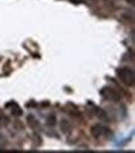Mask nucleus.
Wrapping results in <instances>:
<instances>
[{
    "instance_id": "5",
    "label": "nucleus",
    "mask_w": 135,
    "mask_h": 153,
    "mask_svg": "<svg viewBox=\"0 0 135 153\" xmlns=\"http://www.w3.org/2000/svg\"><path fill=\"white\" fill-rule=\"evenodd\" d=\"M59 126H60L61 132H64V133H69L70 131H72V124H70V123H69V120H68V119H65V118L60 119Z\"/></svg>"
},
{
    "instance_id": "4",
    "label": "nucleus",
    "mask_w": 135,
    "mask_h": 153,
    "mask_svg": "<svg viewBox=\"0 0 135 153\" xmlns=\"http://www.w3.org/2000/svg\"><path fill=\"white\" fill-rule=\"evenodd\" d=\"M27 122H28V126H29L33 131H39V129L41 128V127H40V123H39V120L35 119V117H33V116H28Z\"/></svg>"
},
{
    "instance_id": "9",
    "label": "nucleus",
    "mask_w": 135,
    "mask_h": 153,
    "mask_svg": "<svg viewBox=\"0 0 135 153\" xmlns=\"http://www.w3.org/2000/svg\"><path fill=\"white\" fill-rule=\"evenodd\" d=\"M9 123V119L6 118L5 116H3V114H0V127H4Z\"/></svg>"
},
{
    "instance_id": "7",
    "label": "nucleus",
    "mask_w": 135,
    "mask_h": 153,
    "mask_svg": "<svg viewBox=\"0 0 135 153\" xmlns=\"http://www.w3.org/2000/svg\"><path fill=\"white\" fill-rule=\"evenodd\" d=\"M95 114H96V116H98L99 117V119H103V120H109L108 118V113L104 111V109H101V108H95Z\"/></svg>"
},
{
    "instance_id": "3",
    "label": "nucleus",
    "mask_w": 135,
    "mask_h": 153,
    "mask_svg": "<svg viewBox=\"0 0 135 153\" xmlns=\"http://www.w3.org/2000/svg\"><path fill=\"white\" fill-rule=\"evenodd\" d=\"M90 133H91V136L94 138H101L106 136L109 133V129L106 128V127L101 126V124H95L91 127V129H90Z\"/></svg>"
},
{
    "instance_id": "8",
    "label": "nucleus",
    "mask_w": 135,
    "mask_h": 153,
    "mask_svg": "<svg viewBox=\"0 0 135 153\" xmlns=\"http://www.w3.org/2000/svg\"><path fill=\"white\" fill-rule=\"evenodd\" d=\"M46 122H48V124L51 126V127L55 126V124H56V117H55V114H50V116L48 117Z\"/></svg>"
},
{
    "instance_id": "1",
    "label": "nucleus",
    "mask_w": 135,
    "mask_h": 153,
    "mask_svg": "<svg viewBox=\"0 0 135 153\" xmlns=\"http://www.w3.org/2000/svg\"><path fill=\"white\" fill-rule=\"evenodd\" d=\"M117 75H118V78L124 83V84L129 85V87L134 85V72L131 71L130 68H126V67L119 68L117 71Z\"/></svg>"
},
{
    "instance_id": "2",
    "label": "nucleus",
    "mask_w": 135,
    "mask_h": 153,
    "mask_svg": "<svg viewBox=\"0 0 135 153\" xmlns=\"http://www.w3.org/2000/svg\"><path fill=\"white\" fill-rule=\"evenodd\" d=\"M101 93V95L104 97L105 99H108V100H113V102H120V99H121V95L119 94V92H117L115 89H113V88H110V87H106V88H104L103 91L100 92Z\"/></svg>"
},
{
    "instance_id": "6",
    "label": "nucleus",
    "mask_w": 135,
    "mask_h": 153,
    "mask_svg": "<svg viewBox=\"0 0 135 153\" xmlns=\"http://www.w3.org/2000/svg\"><path fill=\"white\" fill-rule=\"evenodd\" d=\"M6 107H9L11 114H14V116H16V117H19V116H21V114H23V111L20 109V107H18L15 103H10Z\"/></svg>"
}]
</instances>
